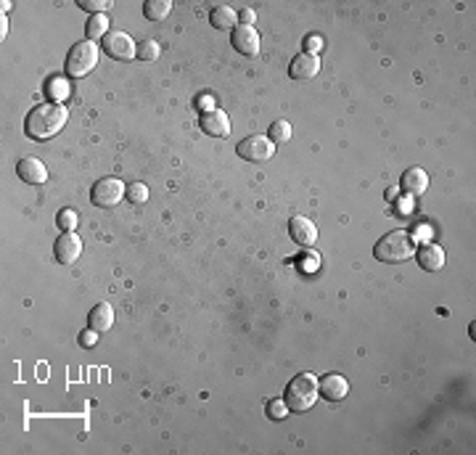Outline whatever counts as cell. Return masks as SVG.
<instances>
[{"mask_svg": "<svg viewBox=\"0 0 476 455\" xmlns=\"http://www.w3.org/2000/svg\"><path fill=\"white\" fill-rule=\"evenodd\" d=\"M320 397V387H317L315 373H302V376H294L289 381V387L283 392V402L286 408L294 410V413H305L317 402Z\"/></svg>", "mask_w": 476, "mask_h": 455, "instance_id": "3", "label": "cell"}, {"mask_svg": "<svg viewBox=\"0 0 476 455\" xmlns=\"http://www.w3.org/2000/svg\"><path fill=\"white\" fill-rule=\"evenodd\" d=\"M85 35L88 40L95 38H106L109 35V16L106 14H95V16H88V24H85Z\"/></svg>", "mask_w": 476, "mask_h": 455, "instance_id": "19", "label": "cell"}, {"mask_svg": "<svg viewBox=\"0 0 476 455\" xmlns=\"http://www.w3.org/2000/svg\"><path fill=\"white\" fill-rule=\"evenodd\" d=\"M209 21L215 29H236V21H238V14H236L231 6H215L212 14H209Z\"/></svg>", "mask_w": 476, "mask_h": 455, "instance_id": "18", "label": "cell"}, {"mask_svg": "<svg viewBox=\"0 0 476 455\" xmlns=\"http://www.w3.org/2000/svg\"><path fill=\"white\" fill-rule=\"evenodd\" d=\"M317 72H320V58H317V53H307V51H305V53L291 58V64H289L291 80L307 83V80H315Z\"/></svg>", "mask_w": 476, "mask_h": 455, "instance_id": "9", "label": "cell"}, {"mask_svg": "<svg viewBox=\"0 0 476 455\" xmlns=\"http://www.w3.org/2000/svg\"><path fill=\"white\" fill-rule=\"evenodd\" d=\"M286 402L283 399H270L268 402V418H273V421H278V418H283L286 416Z\"/></svg>", "mask_w": 476, "mask_h": 455, "instance_id": "27", "label": "cell"}, {"mask_svg": "<svg viewBox=\"0 0 476 455\" xmlns=\"http://www.w3.org/2000/svg\"><path fill=\"white\" fill-rule=\"evenodd\" d=\"M169 11H172V3H169V0H146V3H143V14H146V19L151 21H164L169 16Z\"/></svg>", "mask_w": 476, "mask_h": 455, "instance_id": "20", "label": "cell"}, {"mask_svg": "<svg viewBox=\"0 0 476 455\" xmlns=\"http://www.w3.org/2000/svg\"><path fill=\"white\" fill-rule=\"evenodd\" d=\"M48 95H51L53 101H64L66 95H69V80H61V77H53V80L48 83Z\"/></svg>", "mask_w": 476, "mask_h": 455, "instance_id": "23", "label": "cell"}, {"mask_svg": "<svg viewBox=\"0 0 476 455\" xmlns=\"http://www.w3.org/2000/svg\"><path fill=\"white\" fill-rule=\"evenodd\" d=\"M90 328H95V331H109L114 325V310L112 305H106V302H101V305H95L93 310H90Z\"/></svg>", "mask_w": 476, "mask_h": 455, "instance_id": "17", "label": "cell"}, {"mask_svg": "<svg viewBox=\"0 0 476 455\" xmlns=\"http://www.w3.org/2000/svg\"><path fill=\"white\" fill-rule=\"evenodd\" d=\"M233 48L246 58H254L260 53V35H257V29L254 27H236L233 29V38H231Z\"/></svg>", "mask_w": 476, "mask_h": 455, "instance_id": "10", "label": "cell"}, {"mask_svg": "<svg viewBox=\"0 0 476 455\" xmlns=\"http://www.w3.org/2000/svg\"><path fill=\"white\" fill-rule=\"evenodd\" d=\"M127 194V186L122 183L120 177H101L98 183L90 191V202L101 209H109V206H117Z\"/></svg>", "mask_w": 476, "mask_h": 455, "instance_id": "5", "label": "cell"}, {"mask_svg": "<svg viewBox=\"0 0 476 455\" xmlns=\"http://www.w3.org/2000/svg\"><path fill=\"white\" fill-rule=\"evenodd\" d=\"M416 254V236L408 231H389L386 236L379 239V244L374 246V257L379 262H405Z\"/></svg>", "mask_w": 476, "mask_h": 455, "instance_id": "2", "label": "cell"}, {"mask_svg": "<svg viewBox=\"0 0 476 455\" xmlns=\"http://www.w3.org/2000/svg\"><path fill=\"white\" fill-rule=\"evenodd\" d=\"M135 58H140V61H154V58H159L157 40H140L138 51H135Z\"/></svg>", "mask_w": 476, "mask_h": 455, "instance_id": "22", "label": "cell"}, {"mask_svg": "<svg viewBox=\"0 0 476 455\" xmlns=\"http://www.w3.org/2000/svg\"><path fill=\"white\" fill-rule=\"evenodd\" d=\"M416 257H418V265L429 273H437V270L445 268V249L437 246V244L426 241L423 246L416 249Z\"/></svg>", "mask_w": 476, "mask_h": 455, "instance_id": "14", "label": "cell"}, {"mask_svg": "<svg viewBox=\"0 0 476 455\" xmlns=\"http://www.w3.org/2000/svg\"><path fill=\"white\" fill-rule=\"evenodd\" d=\"M77 6L95 16V14H106V11L112 9V0H80Z\"/></svg>", "mask_w": 476, "mask_h": 455, "instance_id": "26", "label": "cell"}, {"mask_svg": "<svg viewBox=\"0 0 476 455\" xmlns=\"http://www.w3.org/2000/svg\"><path fill=\"white\" fill-rule=\"evenodd\" d=\"M400 183H402V191H405V194L421 196L426 188H429V175H426L421 167H411V169H405V172H402Z\"/></svg>", "mask_w": 476, "mask_h": 455, "instance_id": "16", "label": "cell"}, {"mask_svg": "<svg viewBox=\"0 0 476 455\" xmlns=\"http://www.w3.org/2000/svg\"><path fill=\"white\" fill-rule=\"evenodd\" d=\"M77 220H80V217H77L75 209H61V212L56 214V225L61 231H75Z\"/></svg>", "mask_w": 476, "mask_h": 455, "instance_id": "25", "label": "cell"}, {"mask_svg": "<svg viewBox=\"0 0 476 455\" xmlns=\"http://www.w3.org/2000/svg\"><path fill=\"white\" fill-rule=\"evenodd\" d=\"M95 342H98V331H95V328L83 331V336H80V344H83V347H95Z\"/></svg>", "mask_w": 476, "mask_h": 455, "instance_id": "28", "label": "cell"}, {"mask_svg": "<svg viewBox=\"0 0 476 455\" xmlns=\"http://www.w3.org/2000/svg\"><path fill=\"white\" fill-rule=\"evenodd\" d=\"M323 46V38H317V35H312V38H307V53H315L317 48Z\"/></svg>", "mask_w": 476, "mask_h": 455, "instance_id": "30", "label": "cell"}, {"mask_svg": "<svg viewBox=\"0 0 476 455\" xmlns=\"http://www.w3.org/2000/svg\"><path fill=\"white\" fill-rule=\"evenodd\" d=\"M317 387H320V394L328 399V402H339V399L347 397V392H349V384L342 373H326L323 379L317 381Z\"/></svg>", "mask_w": 476, "mask_h": 455, "instance_id": "13", "label": "cell"}, {"mask_svg": "<svg viewBox=\"0 0 476 455\" xmlns=\"http://www.w3.org/2000/svg\"><path fill=\"white\" fill-rule=\"evenodd\" d=\"M66 120H69V109H66L64 103L46 101V103H38V106L27 114L24 130H27V138L32 140H48V138H53L56 132L64 130Z\"/></svg>", "mask_w": 476, "mask_h": 455, "instance_id": "1", "label": "cell"}, {"mask_svg": "<svg viewBox=\"0 0 476 455\" xmlns=\"http://www.w3.org/2000/svg\"><path fill=\"white\" fill-rule=\"evenodd\" d=\"M289 233L299 246H312V244L317 241L315 223H312L310 217H302V214H297V217H291L289 220Z\"/></svg>", "mask_w": 476, "mask_h": 455, "instance_id": "11", "label": "cell"}, {"mask_svg": "<svg viewBox=\"0 0 476 455\" xmlns=\"http://www.w3.org/2000/svg\"><path fill=\"white\" fill-rule=\"evenodd\" d=\"M16 172H19V177L24 180V183H29V186H40V183H46L48 180L46 164L35 157L21 159L19 164H16Z\"/></svg>", "mask_w": 476, "mask_h": 455, "instance_id": "15", "label": "cell"}, {"mask_svg": "<svg viewBox=\"0 0 476 455\" xmlns=\"http://www.w3.org/2000/svg\"><path fill=\"white\" fill-rule=\"evenodd\" d=\"M291 135H294V130H291V125L286 120H278V122H273L270 125V135L268 138L278 146V143H289Z\"/></svg>", "mask_w": 476, "mask_h": 455, "instance_id": "21", "label": "cell"}, {"mask_svg": "<svg viewBox=\"0 0 476 455\" xmlns=\"http://www.w3.org/2000/svg\"><path fill=\"white\" fill-rule=\"evenodd\" d=\"M53 254H56V260L61 265H72L83 254V239L75 231H64L53 244Z\"/></svg>", "mask_w": 476, "mask_h": 455, "instance_id": "8", "label": "cell"}, {"mask_svg": "<svg viewBox=\"0 0 476 455\" xmlns=\"http://www.w3.org/2000/svg\"><path fill=\"white\" fill-rule=\"evenodd\" d=\"M238 19L243 21V27H252V24H254V19H257V14H254L252 9H243L241 14H238Z\"/></svg>", "mask_w": 476, "mask_h": 455, "instance_id": "29", "label": "cell"}, {"mask_svg": "<svg viewBox=\"0 0 476 455\" xmlns=\"http://www.w3.org/2000/svg\"><path fill=\"white\" fill-rule=\"evenodd\" d=\"M199 106H206V109H209V112H212V109H217V106H212V98H209V95H204V98H201V101H199Z\"/></svg>", "mask_w": 476, "mask_h": 455, "instance_id": "31", "label": "cell"}, {"mask_svg": "<svg viewBox=\"0 0 476 455\" xmlns=\"http://www.w3.org/2000/svg\"><path fill=\"white\" fill-rule=\"evenodd\" d=\"M236 151H238V157L246 159V162H268V159L275 154V143H273L268 135H249V138H243L238 146H236Z\"/></svg>", "mask_w": 476, "mask_h": 455, "instance_id": "6", "label": "cell"}, {"mask_svg": "<svg viewBox=\"0 0 476 455\" xmlns=\"http://www.w3.org/2000/svg\"><path fill=\"white\" fill-rule=\"evenodd\" d=\"M98 64V46L93 40H80L69 48V56H66V75L72 80H80V77L90 75Z\"/></svg>", "mask_w": 476, "mask_h": 455, "instance_id": "4", "label": "cell"}, {"mask_svg": "<svg viewBox=\"0 0 476 455\" xmlns=\"http://www.w3.org/2000/svg\"><path fill=\"white\" fill-rule=\"evenodd\" d=\"M127 199H130V204H143V202H149V186L146 183H132L127 186Z\"/></svg>", "mask_w": 476, "mask_h": 455, "instance_id": "24", "label": "cell"}, {"mask_svg": "<svg viewBox=\"0 0 476 455\" xmlns=\"http://www.w3.org/2000/svg\"><path fill=\"white\" fill-rule=\"evenodd\" d=\"M201 130L206 135H212V138H225L228 132H231V120H228V114L223 109H212V112H204L201 114Z\"/></svg>", "mask_w": 476, "mask_h": 455, "instance_id": "12", "label": "cell"}, {"mask_svg": "<svg viewBox=\"0 0 476 455\" xmlns=\"http://www.w3.org/2000/svg\"><path fill=\"white\" fill-rule=\"evenodd\" d=\"M101 43H103V51L112 58H117V61H132L135 51H138V46L132 43L130 35H127V32H120V29H112Z\"/></svg>", "mask_w": 476, "mask_h": 455, "instance_id": "7", "label": "cell"}]
</instances>
